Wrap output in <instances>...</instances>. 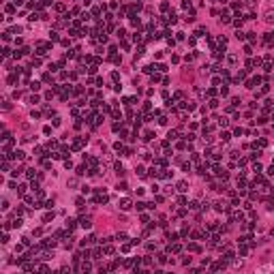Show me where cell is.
<instances>
[{"label":"cell","mask_w":274,"mask_h":274,"mask_svg":"<svg viewBox=\"0 0 274 274\" xmlns=\"http://www.w3.org/2000/svg\"><path fill=\"white\" fill-rule=\"evenodd\" d=\"M229 62L235 64V62H238V56H233V54H231V56H229Z\"/></svg>","instance_id":"obj_3"},{"label":"cell","mask_w":274,"mask_h":274,"mask_svg":"<svg viewBox=\"0 0 274 274\" xmlns=\"http://www.w3.org/2000/svg\"><path fill=\"white\" fill-rule=\"evenodd\" d=\"M266 21H274V11H266Z\"/></svg>","instance_id":"obj_2"},{"label":"cell","mask_w":274,"mask_h":274,"mask_svg":"<svg viewBox=\"0 0 274 274\" xmlns=\"http://www.w3.org/2000/svg\"><path fill=\"white\" fill-rule=\"evenodd\" d=\"M120 208H122V210H129V208H131V201H129V199H122V201H120Z\"/></svg>","instance_id":"obj_1"}]
</instances>
